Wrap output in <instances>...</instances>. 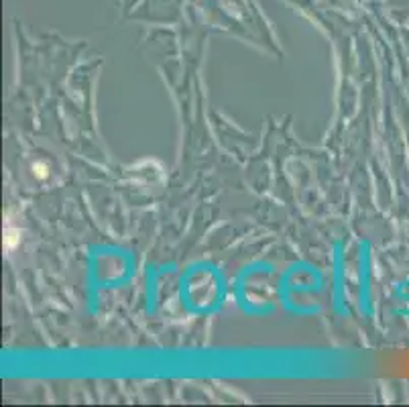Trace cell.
Here are the masks:
<instances>
[{
  "label": "cell",
  "mask_w": 409,
  "mask_h": 407,
  "mask_svg": "<svg viewBox=\"0 0 409 407\" xmlns=\"http://www.w3.org/2000/svg\"><path fill=\"white\" fill-rule=\"evenodd\" d=\"M35 173H39L41 177H45V175H47V171H45V167H43V165H35Z\"/></svg>",
  "instance_id": "6da1fadb"
}]
</instances>
